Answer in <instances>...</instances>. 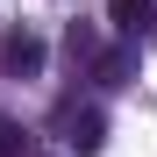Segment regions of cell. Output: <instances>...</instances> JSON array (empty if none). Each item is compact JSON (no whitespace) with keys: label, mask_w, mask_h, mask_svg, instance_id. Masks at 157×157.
Wrapping results in <instances>:
<instances>
[{"label":"cell","mask_w":157,"mask_h":157,"mask_svg":"<svg viewBox=\"0 0 157 157\" xmlns=\"http://www.w3.org/2000/svg\"><path fill=\"white\" fill-rule=\"evenodd\" d=\"M0 71H7V78H36L43 71V36L7 29V36H0Z\"/></svg>","instance_id":"cell-1"},{"label":"cell","mask_w":157,"mask_h":157,"mask_svg":"<svg viewBox=\"0 0 157 157\" xmlns=\"http://www.w3.org/2000/svg\"><path fill=\"white\" fill-rule=\"evenodd\" d=\"M64 136H71L78 150H86V157H93L100 143H107V121H100L93 107H64Z\"/></svg>","instance_id":"cell-2"},{"label":"cell","mask_w":157,"mask_h":157,"mask_svg":"<svg viewBox=\"0 0 157 157\" xmlns=\"http://www.w3.org/2000/svg\"><path fill=\"white\" fill-rule=\"evenodd\" d=\"M107 21H114L121 36H136L143 21H157V0H107Z\"/></svg>","instance_id":"cell-3"},{"label":"cell","mask_w":157,"mask_h":157,"mask_svg":"<svg viewBox=\"0 0 157 157\" xmlns=\"http://www.w3.org/2000/svg\"><path fill=\"white\" fill-rule=\"evenodd\" d=\"M93 71L107 78V86H121V78L136 71V50H100V57H93Z\"/></svg>","instance_id":"cell-4"},{"label":"cell","mask_w":157,"mask_h":157,"mask_svg":"<svg viewBox=\"0 0 157 157\" xmlns=\"http://www.w3.org/2000/svg\"><path fill=\"white\" fill-rule=\"evenodd\" d=\"M21 150H29V128L14 114H0V157H21Z\"/></svg>","instance_id":"cell-5"}]
</instances>
